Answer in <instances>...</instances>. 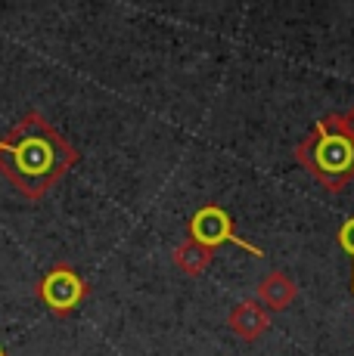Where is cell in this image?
I'll list each match as a JSON object with an SVG mask.
<instances>
[{
  "instance_id": "6da1fadb",
  "label": "cell",
  "mask_w": 354,
  "mask_h": 356,
  "mask_svg": "<svg viewBox=\"0 0 354 356\" xmlns=\"http://www.w3.org/2000/svg\"><path fill=\"white\" fill-rule=\"evenodd\" d=\"M75 164L78 149L35 108L0 136V174L29 202H40Z\"/></svg>"
},
{
  "instance_id": "7a4b0ae2",
  "label": "cell",
  "mask_w": 354,
  "mask_h": 356,
  "mask_svg": "<svg viewBox=\"0 0 354 356\" xmlns=\"http://www.w3.org/2000/svg\"><path fill=\"white\" fill-rule=\"evenodd\" d=\"M295 161L326 189L342 193L354 180V136L342 112L314 121L311 134L295 146Z\"/></svg>"
},
{
  "instance_id": "3957f363",
  "label": "cell",
  "mask_w": 354,
  "mask_h": 356,
  "mask_svg": "<svg viewBox=\"0 0 354 356\" xmlns=\"http://www.w3.org/2000/svg\"><path fill=\"white\" fill-rule=\"evenodd\" d=\"M87 282L72 264H53L38 282V298L53 316H69L87 300Z\"/></svg>"
},
{
  "instance_id": "277c9868",
  "label": "cell",
  "mask_w": 354,
  "mask_h": 356,
  "mask_svg": "<svg viewBox=\"0 0 354 356\" xmlns=\"http://www.w3.org/2000/svg\"><path fill=\"white\" fill-rule=\"evenodd\" d=\"M187 229H190V238H193L196 245H202V248H208V251H217L221 245L230 242V245L243 248L252 257H264V251L258 248V245L246 242V238L233 229V217H230L221 204H202V208L190 217Z\"/></svg>"
},
{
  "instance_id": "5b68a950",
  "label": "cell",
  "mask_w": 354,
  "mask_h": 356,
  "mask_svg": "<svg viewBox=\"0 0 354 356\" xmlns=\"http://www.w3.org/2000/svg\"><path fill=\"white\" fill-rule=\"evenodd\" d=\"M227 323L233 328V334H240L243 341H258L270 328V310L261 307L258 300H243V304L233 307Z\"/></svg>"
},
{
  "instance_id": "8992f818",
  "label": "cell",
  "mask_w": 354,
  "mask_h": 356,
  "mask_svg": "<svg viewBox=\"0 0 354 356\" xmlns=\"http://www.w3.org/2000/svg\"><path fill=\"white\" fill-rule=\"evenodd\" d=\"M258 304L261 307H268V310H286V307L295 300V282H292L286 273L280 270H274V273H268V276L258 282Z\"/></svg>"
},
{
  "instance_id": "52a82bcc",
  "label": "cell",
  "mask_w": 354,
  "mask_h": 356,
  "mask_svg": "<svg viewBox=\"0 0 354 356\" xmlns=\"http://www.w3.org/2000/svg\"><path fill=\"white\" fill-rule=\"evenodd\" d=\"M212 257H215V251H208V248H202V245H196L193 238H187V242H180L174 248V266L180 273H187V276H202V273L212 266Z\"/></svg>"
},
{
  "instance_id": "ba28073f",
  "label": "cell",
  "mask_w": 354,
  "mask_h": 356,
  "mask_svg": "<svg viewBox=\"0 0 354 356\" xmlns=\"http://www.w3.org/2000/svg\"><path fill=\"white\" fill-rule=\"evenodd\" d=\"M336 238H339V248H342L345 254L351 257V264H354V217H348V220L339 227ZM351 294H354V270H351Z\"/></svg>"
},
{
  "instance_id": "9c48e42d",
  "label": "cell",
  "mask_w": 354,
  "mask_h": 356,
  "mask_svg": "<svg viewBox=\"0 0 354 356\" xmlns=\"http://www.w3.org/2000/svg\"><path fill=\"white\" fill-rule=\"evenodd\" d=\"M345 118H348V127H351V136H354V106H351V112H345Z\"/></svg>"
},
{
  "instance_id": "30bf717a",
  "label": "cell",
  "mask_w": 354,
  "mask_h": 356,
  "mask_svg": "<svg viewBox=\"0 0 354 356\" xmlns=\"http://www.w3.org/2000/svg\"><path fill=\"white\" fill-rule=\"evenodd\" d=\"M0 356H6V350H3V347H0Z\"/></svg>"
}]
</instances>
